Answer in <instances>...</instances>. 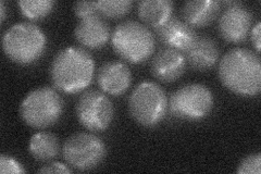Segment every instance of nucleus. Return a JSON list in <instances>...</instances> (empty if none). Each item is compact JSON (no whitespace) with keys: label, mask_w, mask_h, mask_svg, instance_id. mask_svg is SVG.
Masks as SVG:
<instances>
[{"label":"nucleus","mask_w":261,"mask_h":174,"mask_svg":"<svg viewBox=\"0 0 261 174\" xmlns=\"http://www.w3.org/2000/svg\"><path fill=\"white\" fill-rule=\"evenodd\" d=\"M109 24L101 18L100 14H95L81 19L74 30V36L79 43L89 49L103 47L110 38Z\"/></svg>","instance_id":"nucleus-14"},{"label":"nucleus","mask_w":261,"mask_h":174,"mask_svg":"<svg viewBox=\"0 0 261 174\" xmlns=\"http://www.w3.org/2000/svg\"><path fill=\"white\" fill-rule=\"evenodd\" d=\"M72 170L63 163L60 162H51L46 165H43L38 170V173H71Z\"/></svg>","instance_id":"nucleus-24"},{"label":"nucleus","mask_w":261,"mask_h":174,"mask_svg":"<svg viewBox=\"0 0 261 174\" xmlns=\"http://www.w3.org/2000/svg\"><path fill=\"white\" fill-rule=\"evenodd\" d=\"M54 86L67 94H77L91 84L95 74L93 56L81 47L61 49L49 69Z\"/></svg>","instance_id":"nucleus-2"},{"label":"nucleus","mask_w":261,"mask_h":174,"mask_svg":"<svg viewBox=\"0 0 261 174\" xmlns=\"http://www.w3.org/2000/svg\"><path fill=\"white\" fill-rule=\"evenodd\" d=\"M185 56L171 48H162L151 60V73L163 83H172L181 78L186 70Z\"/></svg>","instance_id":"nucleus-12"},{"label":"nucleus","mask_w":261,"mask_h":174,"mask_svg":"<svg viewBox=\"0 0 261 174\" xmlns=\"http://www.w3.org/2000/svg\"><path fill=\"white\" fill-rule=\"evenodd\" d=\"M111 43L121 59L133 64L148 60L156 47V39L151 31L144 24L132 20L122 22L116 27Z\"/></svg>","instance_id":"nucleus-4"},{"label":"nucleus","mask_w":261,"mask_h":174,"mask_svg":"<svg viewBox=\"0 0 261 174\" xmlns=\"http://www.w3.org/2000/svg\"><path fill=\"white\" fill-rule=\"evenodd\" d=\"M97 83L106 94L120 96L132 84V72L123 62H106L97 72Z\"/></svg>","instance_id":"nucleus-11"},{"label":"nucleus","mask_w":261,"mask_h":174,"mask_svg":"<svg viewBox=\"0 0 261 174\" xmlns=\"http://www.w3.org/2000/svg\"><path fill=\"white\" fill-rule=\"evenodd\" d=\"M29 152L38 161H50L59 155V138L50 132H38L30 139Z\"/></svg>","instance_id":"nucleus-18"},{"label":"nucleus","mask_w":261,"mask_h":174,"mask_svg":"<svg viewBox=\"0 0 261 174\" xmlns=\"http://www.w3.org/2000/svg\"><path fill=\"white\" fill-rule=\"evenodd\" d=\"M55 5L56 3L53 0H22V2H19L22 14L33 21L46 18L54 10Z\"/></svg>","instance_id":"nucleus-19"},{"label":"nucleus","mask_w":261,"mask_h":174,"mask_svg":"<svg viewBox=\"0 0 261 174\" xmlns=\"http://www.w3.org/2000/svg\"><path fill=\"white\" fill-rule=\"evenodd\" d=\"M107 146L103 140L93 133H75L65 139L62 156L67 163L79 171L97 168L106 158Z\"/></svg>","instance_id":"nucleus-7"},{"label":"nucleus","mask_w":261,"mask_h":174,"mask_svg":"<svg viewBox=\"0 0 261 174\" xmlns=\"http://www.w3.org/2000/svg\"><path fill=\"white\" fill-rule=\"evenodd\" d=\"M75 112L79 122L92 132L107 130L114 118V107L110 98L97 89L86 90L80 96Z\"/></svg>","instance_id":"nucleus-9"},{"label":"nucleus","mask_w":261,"mask_h":174,"mask_svg":"<svg viewBox=\"0 0 261 174\" xmlns=\"http://www.w3.org/2000/svg\"><path fill=\"white\" fill-rule=\"evenodd\" d=\"M64 110L62 97L49 86L31 90L20 105L22 120L34 129H46L59 121Z\"/></svg>","instance_id":"nucleus-5"},{"label":"nucleus","mask_w":261,"mask_h":174,"mask_svg":"<svg viewBox=\"0 0 261 174\" xmlns=\"http://www.w3.org/2000/svg\"><path fill=\"white\" fill-rule=\"evenodd\" d=\"M6 4H5V2H2L0 3V11H2V22H4L5 21V19H6Z\"/></svg>","instance_id":"nucleus-26"},{"label":"nucleus","mask_w":261,"mask_h":174,"mask_svg":"<svg viewBox=\"0 0 261 174\" xmlns=\"http://www.w3.org/2000/svg\"><path fill=\"white\" fill-rule=\"evenodd\" d=\"M0 172L5 173H25L23 165L9 155L3 154L0 156Z\"/></svg>","instance_id":"nucleus-22"},{"label":"nucleus","mask_w":261,"mask_h":174,"mask_svg":"<svg viewBox=\"0 0 261 174\" xmlns=\"http://www.w3.org/2000/svg\"><path fill=\"white\" fill-rule=\"evenodd\" d=\"M214 103V95L207 86L193 83L179 87L171 95L169 109L179 119L201 120L211 112Z\"/></svg>","instance_id":"nucleus-8"},{"label":"nucleus","mask_w":261,"mask_h":174,"mask_svg":"<svg viewBox=\"0 0 261 174\" xmlns=\"http://www.w3.org/2000/svg\"><path fill=\"white\" fill-rule=\"evenodd\" d=\"M97 3L99 14L110 19L122 18L126 15L133 7V2L130 0H101Z\"/></svg>","instance_id":"nucleus-20"},{"label":"nucleus","mask_w":261,"mask_h":174,"mask_svg":"<svg viewBox=\"0 0 261 174\" xmlns=\"http://www.w3.org/2000/svg\"><path fill=\"white\" fill-rule=\"evenodd\" d=\"M47 37L44 31L30 22L13 24L3 36V49L9 59L21 65L36 62L46 52Z\"/></svg>","instance_id":"nucleus-3"},{"label":"nucleus","mask_w":261,"mask_h":174,"mask_svg":"<svg viewBox=\"0 0 261 174\" xmlns=\"http://www.w3.org/2000/svg\"><path fill=\"white\" fill-rule=\"evenodd\" d=\"M156 35L166 48L185 52L197 37V33L185 21L171 16L166 23L156 29Z\"/></svg>","instance_id":"nucleus-13"},{"label":"nucleus","mask_w":261,"mask_h":174,"mask_svg":"<svg viewBox=\"0 0 261 174\" xmlns=\"http://www.w3.org/2000/svg\"><path fill=\"white\" fill-rule=\"evenodd\" d=\"M225 11L219 20V33L228 43H242L247 38L252 24V13L241 2H224Z\"/></svg>","instance_id":"nucleus-10"},{"label":"nucleus","mask_w":261,"mask_h":174,"mask_svg":"<svg viewBox=\"0 0 261 174\" xmlns=\"http://www.w3.org/2000/svg\"><path fill=\"white\" fill-rule=\"evenodd\" d=\"M75 15L80 19L87 18V16L99 14L98 11V3L97 2H77L73 6Z\"/></svg>","instance_id":"nucleus-23"},{"label":"nucleus","mask_w":261,"mask_h":174,"mask_svg":"<svg viewBox=\"0 0 261 174\" xmlns=\"http://www.w3.org/2000/svg\"><path fill=\"white\" fill-rule=\"evenodd\" d=\"M187 64L196 71H207L214 68L220 57V49L215 39L201 35L195 38L185 51Z\"/></svg>","instance_id":"nucleus-15"},{"label":"nucleus","mask_w":261,"mask_h":174,"mask_svg":"<svg viewBox=\"0 0 261 174\" xmlns=\"http://www.w3.org/2000/svg\"><path fill=\"white\" fill-rule=\"evenodd\" d=\"M236 172L239 174H260L261 155L257 153L245 157V158L240 162Z\"/></svg>","instance_id":"nucleus-21"},{"label":"nucleus","mask_w":261,"mask_h":174,"mask_svg":"<svg viewBox=\"0 0 261 174\" xmlns=\"http://www.w3.org/2000/svg\"><path fill=\"white\" fill-rule=\"evenodd\" d=\"M220 81L240 96H256L261 90V63L258 54L247 48H233L219 63Z\"/></svg>","instance_id":"nucleus-1"},{"label":"nucleus","mask_w":261,"mask_h":174,"mask_svg":"<svg viewBox=\"0 0 261 174\" xmlns=\"http://www.w3.org/2000/svg\"><path fill=\"white\" fill-rule=\"evenodd\" d=\"M221 9V3L215 0H191L182 8L184 21L192 28H203L214 22Z\"/></svg>","instance_id":"nucleus-16"},{"label":"nucleus","mask_w":261,"mask_h":174,"mask_svg":"<svg viewBox=\"0 0 261 174\" xmlns=\"http://www.w3.org/2000/svg\"><path fill=\"white\" fill-rule=\"evenodd\" d=\"M173 7L170 0H143L138 4L137 12L146 26L157 29L172 16Z\"/></svg>","instance_id":"nucleus-17"},{"label":"nucleus","mask_w":261,"mask_h":174,"mask_svg":"<svg viewBox=\"0 0 261 174\" xmlns=\"http://www.w3.org/2000/svg\"><path fill=\"white\" fill-rule=\"evenodd\" d=\"M168 98L165 89L154 82L138 84L128 99V111L138 124L153 128L166 117Z\"/></svg>","instance_id":"nucleus-6"},{"label":"nucleus","mask_w":261,"mask_h":174,"mask_svg":"<svg viewBox=\"0 0 261 174\" xmlns=\"http://www.w3.org/2000/svg\"><path fill=\"white\" fill-rule=\"evenodd\" d=\"M250 37L251 41L254 44L256 48V53H260V48H261V23L257 22L256 26L252 28L251 33H250Z\"/></svg>","instance_id":"nucleus-25"}]
</instances>
